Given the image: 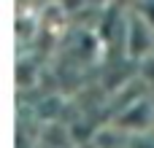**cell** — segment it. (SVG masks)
I'll use <instances>...</instances> for the list:
<instances>
[{
    "instance_id": "cell-1",
    "label": "cell",
    "mask_w": 154,
    "mask_h": 148,
    "mask_svg": "<svg viewBox=\"0 0 154 148\" xmlns=\"http://www.w3.org/2000/svg\"><path fill=\"white\" fill-rule=\"evenodd\" d=\"M122 38H125V57L130 62H138V59L154 54V27L138 11H130L127 13Z\"/></svg>"
},
{
    "instance_id": "cell-2",
    "label": "cell",
    "mask_w": 154,
    "mask_h": 148,
    "mask_svg": "<svg viewBox=\"0 0 154 148\" xmlns=\"http://www.w3.org/2000/svg\"><path fill=\"white\" fill-rule=\"evenodd\" d=\"M111 124L116 129H122L125 135H138V132H152L154 129V97L143 94L135 102H130L127 108L116 111Z\"/></svg>"
},
{
    "instance_id": "cell-3",
    "label": "cell",
    "mask_w": 154,
    "mask_h": 148,
    "mask_svg": "<svg viewBox=\"0 0 154 148\" xmlns=\"http://www.w3.org/2000/svg\"><path fill=\"white\" fill-rule=\"evenodd\" d=\"M135 67H138V73H135V75H138V78H141V81H143V84L154 92V54L143 57V59H138V62H135Z\"/></svg>"
},
{
    "instance_id": "cell-4",
    "label": "cell",
    "mask_w": 154,
    "mask_h": 148,
    "mask_svg": "<svg viewBox=\"0 0 154 148\" xmlns=\"http://www.w3.org/2000/svg\"><path fill=\"white\" fill-rule=\"evenodd\" d=\"M127 148H154V129H152V132H138V135H130Z\"/></svg>"
},
{
    "instance_id": "cell-5",
    "label": "cell",
    "mask_w": 154,
    "mask_h": 148,
    "mask_svg": "<svg viewBox=\"0 0 154 148\" xmlns=\"http://www.w3.org/2000/svg\"><path fill=\"white\" fill-rule=\"evenodd\" d=\"M133 11H138V13L154 27V0H135V8H133Z\"/></svg>"
}]
</instances>
